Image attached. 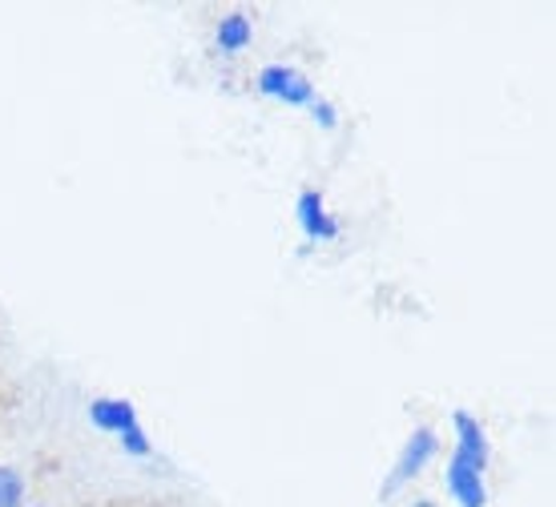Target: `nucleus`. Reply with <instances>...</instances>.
Instances as JSON below:
<instances>
[{
    "label": "nucleus",
    "instance_id": "obj_6",
    "mask_svg": "<svg viewBox=\"0 0 556 507\" xmlns=\"http://www.w3.org/2000/svg\"><path fill=\"white\" fill-rule=\"evenodd\" d=\"M251 41H254V28L242 13H230L223 25H218V49H223V53H242Z\"/></svg>",
    "mask_w": 556,
    "mask_h": 507
},
{
    "label": "nucleus",
    "instance_id": "obj_3",
    "mask_svg": "<svg viewBox=\"0 0 556 507\" xmlns=\"http://www.w3.org/2000/svg\"><path fill=\"white\" fill-rule=\"evenodd\" d=\"M435 452H440V439H435V431H431V427H416V431H412V439L404 443L400 459H395V467H391L388 483L379 487V495H383V499H391V495L400 492L404 483H412L419 471L431 464V455H435Z\"/></svg>",
    "mask_w": 556,
    "mask_h": 507
},
{
    "label": "nucleus",
    "instance_id": "obj_2",
    "mask_svg": "<svg viewBox=\"0 0 556 507\" xmlns=\"http://www.w3.org/2000/svg\"><path fill=\"white\" fill-rule=\"evenodd\" d=\"M89 419H93V427L113 431V435L122 439V447L129 455H150V439L141 431L138 411H134L129 398H93L89 403Z\"/></svg>",
    "mask_w": 556,
    "mask_h": 507
},
{
    "label": "nucleus",
    "instance_id": "obj_8",
    "mask_svg": "<svg viewBox=\"0 0 556 507\" xmlns=\"http://www.w3.org/2000/svg\"><path fill=\"white\" fill-rule=\"evenodd\" d=\"M311 113H315V122H319V125L334 129V110L327 105V101H315V105H311Z\"/></svg>",
    "mask_w": 556,
    "mask_h": 507
},
{
    "label": "nucleus",
    "instance_id": "obj_1",
    "mask_svg": "<svg viewBox=\"0 0 556 507\" xmlns=\"http://www.w3.org/2000/svg\"><path fill=\"white\" fill-rule=\"evenodd\" d=\"M452 427H456V452L447 459L444 483L447 495L456 499L459 507H488V487H484V467H488V431L480 427V419H472L468 411L452 415Z\"/></svg>",
    "mask_w": 556,
    "mask_h": 507
},
{
    "label": "nucleus",
    "instance_id": "obj_7",
    "mask_svg": "<svg viewBox=\"0 0 556 507\" xmlns=\"http://www.w3.org/2000/svg\"><path fill=\"white\" fill-rule=\"evenodd\" d=\"M21 499H25V480L13 467H0V507H21Z\"/></svg>",
    "mask_w": 556,
    "mask_h": 507
},
{
    "label": "nucleus",
    "instance_id": "obj_5",
    "mask_svg": "<svg viewBox=\"0 0 556 507\" xmlns=\"http://www.w3.org/2000/svg\"><path fill=\"white\" fill-rule=\"evenodd\" d=\"M299 226H303V233L311 242H331V238H339V221L327 214L323 193H315V190H306L303 198H299Z\"/></svg>",
    "mask_w": 556,
    "mask_h": 507
},
{
    "label": "nucleus",
    "instance_id": "obj_4",
    "mask_svg": "<svg viewBox=\"0 0 556 507\" xmlns=\"http://www.w3.org/2000/svg\"><path fill=\"white\" fill-rule=\"evenodd\" d=\"M258 89L275 101H287V105H315V85L291 65H266L258 73Z\"/></svg>",
    "mask_w": 556,
    "mask_h": 507
}]
</instances>
